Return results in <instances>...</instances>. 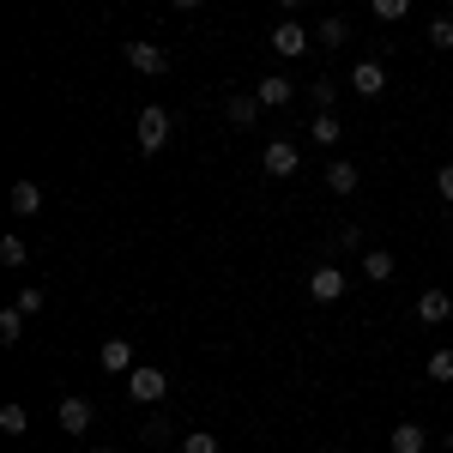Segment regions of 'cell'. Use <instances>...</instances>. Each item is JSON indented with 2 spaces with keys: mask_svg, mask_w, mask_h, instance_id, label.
<instances>
[{
  "mask_svg": "<svg viewBox=\"0 0 453 453\" xmlns=\"http://www.w3.org/2000/svg\"><path fill=\"white\" fill-rule=\"evenodd\" d=\"M91 453H115V448H91Z\"/></svg>",
  "mask_w": 453,
  "mask_h": 453,
  "instance_id": "cell-32",
  "label": "cell"
},
{
  "mask_svg": "<svg viewBox=\"0 0 453 453\" xmlns=\"http://www.w3.org/2000/svg\"><path fill=\"white\" fill-rule=\"evenodd\" d=\"M350 91L375 104V97L387 91V73H381V61H357V67H350Z\"/></svg>",
  "mask_w": 453,
  "mask_h": 453,
  "instance_id": "cell-8",
  "label": "cell"
},
{
  "mask_svg": "<svg viewBox=\"0 0 453 453\" xmlns=\"http://www.w3.org/2000/svg\"><path fill=\"white\" fill-rule=\"evenodd\" d=\"M314 36H320L326 49H339V42L350 36V25H345V19H320V31H314Z\"/></svg>",
  "mask_w": 453,
  "mask_h": 453,
  "instance_id": "cell-24",
  "label": "cell"
},
{
  "mask_svg": "<svg viewBox=\"0 0 453 453\" xmlns=\"http://www.w3.org/2000/svg\"><path fill=\"white\" fill-rule=\"evenodd\" d=\"M369 6H375V19H387V25H399L411 12V0H369Z\"/></svg>",
  "mask_w": 453,
  "mask_h": 453,
  "instance_id": "cell-25",
  "label": "cell"
},
{
  "mask_svg": "<svg viewBox=\"0 0 453 453\" xmlns=\"http://www.w3.org/2000/svg\"><path fill=\"white\" fill-rule=\"evenodd\" d=\"M423 375H429V381H441V387H448V381H453V350H435V357L423 363Z\"/></svg>",
  "mask_w": 453,
  "mask_h": 453,
  "instance_id": "cell-22",
  "label": "cell"
},
{
  "mask_svg": "<svg viewBox=\"0 0 453 453\" xmlns=\"http://www.w3.org/2000/svg\"><path fill=\"white\" fill-rule=\"evenodd\" d=\"M170 109H140V121H134V140H140V151H164V145H170Z\"/></svg>",
  "mask_w": 453,
  "mask_h": 453,
  "instance_id": "cell-1",
  "label": "cell"
},
{
  "mask_svg": "<svg viewBox=\"0 0 453 453\" xmlns=\"http://www.w3.org/2000/svg\"><path fill=\"white\" fill-rule=\"evenodd\" d=\"M296 164H303V151H296L290 140H273L266 151H260V170L273 175V181H284V175H296Z\"/></svg>",
  "mask_w": 453,
  "mask_h": 453,
  "instance_id": "cell-6",
  "label": "cell"
},
{
  "mask_svg": "<svg viewBox=\"0 0 453 453\" xmlns=\"http://www.w3.org/2000/svg\"><path fill=\"white\" fill-rule=\"evenodd\" d=\"M326 453H333V448H326Z\"/></svg>",
  "mask_w": 453,
  "mask_h": 453,
  "instance_id": "cell-33",
  "label": "cell"
},
{
  "mask_svg": "<svg viewBox=\"0 0 453 453\" xmlns=\"http://www.w3.org/2000/svg\"><path fill=\"white\" fill-rule=\"evenodd\" d=\"M170 6H175V12H188V6H200V0H170Z\"/></svg>",
  "mask_w": 453,
  "mask_h": 453,
  "instance_id": "cell-29",
  "label": "cell"
},
{
  "mask_svg": "<svg viewBox=\"0 0 453 453\" xmlns=\"http://www.w3.org/2000/svg\"><path fill=\"white\" fill-rule=\"evenodd\" d=\"M127 393H134V405H157V399L170 393V375H164V369H134V375H127Z\"/></svg>",
  "mask_w": 453,
  "mask_h": 453,
  "instance_id": "cell-4",
  "label": "cell"
},
{
  "mask_svg": "<svg viewBox=\"0 0 453 453\" xmlns=\"http://www.w3.org/2000/svg\"><path fill=\"white\" fill-rule=\"evenodd\" d=\"M448 314H453V296H448V290H423V296H418V320H423V326H441Z\"/></svg>",
  "mask_w": 453,
  "mask_h": 453,
  "instance_id": "cell-11",
  "label": "cell"
},
{
  "mask_svg": "<svg viewBox=\"0 0 453 453\" xmlns=\"http://www.w3.org/2000/svg\"><path fill=\"white\" fill-rule=\"evenodd\" d=\"M254 97H260V109H284L290 97H296V85H290L284 73H273V79H260V85H254Z\"/></svg>",
  "mask_w": 453,
  "mask_h": 453,
  "instance_id": "cell-9",
  "label": "cell"
},
{
  "mask_svg": "<svg viewBox=\"0 0 453 453\" xmlns=\"http://www.w3.org/2000/svg\"><path fill=\"white\" fill-rule=\"evenodd\" d=\"M97 363H104L109 375H134V345H127V339H104Z\"/></svg>",
  "mask_w": 453,
  "mask_h": 453,
  "instance_id": "cell-10",
  "label": "cell"
},
{
  "mask_svg": "<svg viewBox=\"0 0 453 453\" xmlns=\"http://www.w3.org/2000/svg\"><path fill=\"white\" fill-rule=\"evenodd\" d=\"M121 55H127V67L145 73V79H164V73H170V49H157V42H140V36H134Z\"/></svg>",
  "mask_w": 453,
  "mask_h": 453,
  "instance_id": "cell-2",
  "label": "cell"
},
{
  "mask_svg": "<svg viewBox=\"0 0 453 453\" xmlns=\"http://www.w3.org/2000/svg\"><path fill=\"white\" fill-rule=\"evenodd\" d=\"M429 42H435V49H453V19H448V12L429 19Z\"/></svg>",
  "mask_w": 453,
  "mask_h": 453,
  "instance_id": "cell-26",
  "label": "cell"
},
{
  "mask_svg": "<svg viewBox=\"0 0 453 453\" xmlns=\"http://www.w3.org/2000/svg\"><path fill=\"white\" fill-rule=\"evenodd\" d=\"M357 181H363L357 164H326V188H333V194H357Z\"/></svg>",
  "mask_w": 453,
  "mask_h": 453,
  "instance_id": "cell-17",
  "label": "cell"
},
{
  "mask_svg": "<svg viewBox=\"0 0 453 453\" xmlns=\"http://www.w3.org/2000/svg\"><path fill=\"white\" fill-rule=\"evenodd\" d=\"M266 42H273V49H279L284 61H296V55H309V42H314V36L303 31V25H296V19H279V25H273V36H266Z\"/></svg>",
  "mask_w": 453,
  "mask_h": 453,
  "instance_id": "cell-3",
  "label": "cell"
},
{
  "mask_svg": "<svg viewBox=\"0 0 453 453\" xmlns=\"http://www.w3.org/2000/svg\"><path fill=\"white\" fill-rule=\"evenodd\" d=\"M0 339H6V345H19V339H25V309H19V303H12V309H0Z\"/></svg>",
  "mask_w": 453,
  "mask_h": 453,
  "instance_id": "cell-20",
  "label": "cell"
},
{
  "mask_svg": "<svg viewBox=\"0 0 453 453\" xmlns=\"http://www.w3.org/2000/svg\"><path fill=\"white\" fill-rule=\"evenodd\" d=\"M19 309H25V314H42V284H25V290H19Z\"/></svg>",
  "mask_w": 453,
  "mask_h": 453,
  "instance_id": "cell-27",
  "label": "cell"
},
{
  "mask_svg": "<svg viewBox=\"0 0 453 453\" xmlns=\"http://www.w3.org/2000/svg\"><path fill=\"white\" fill-rule=\"evenodd\" d=\"M309 296H314V303H339V296H345V273H339L333 260L314 266V273H309Z\"/></svg>",
  "mask_w": 453,
  "mask_h": 453,
  "instance_id": "cell-7",
  "label": "cell"
},
{
  "mask_svg": "<svg viewBox=\"0 0 453 453\" xmlns=\"http://www.w3.org/2000/svg\"><path fill=\"white\" fill-rule=\"evenodd\" d=\"M309 104H314V115H333V104H339V85H333V79H314V85H309Z\"/></svg>",
  "mask_w": 453,
  "mask_h": 453,
  "instance_id": "cell-18",
  "label": "cell"
},
{
  "mask_svg": "<svg viewBox=\"0 0 453 453\" xmlns=\"http://www.w3.org/2000/svg\"><path fill=\"white\" fill-rule=\"evenodd\" d=\"M12 211H19V218H36V211H42V188H36V181H12Z\"/></svg>",
  "mask_w": 453,
  "mask_h": 453,
  "instance_id": "cell-15",
  "label": "cell"
},
{
  "mask_svg": "<svg viewBox=\"0 0 453 453\" xmlns=\"http://www.w3.org/2000/svg\"><path fill=\"white\" fill-rule=\"evenodd\" d=\"M279 6H284V12H290V6H303V0H279Z\"/></svg>",
  "mask_w": 453,
  "mask_h": 453,
  "instance_id": "cell-30",
  "label": "cell"
},
{
  "mask_svg": "<svg viewBox=\"0 0 453 453\" xmlns=\"http://www.w3.org/2000/svg\"><path fill=\"white\" fill-rule=\"evenodd\" d=\"M181 453H218V435L211 429H188L181 435Z\"/></svg>",
  "mask_w": 453,
  "mask_h": 453,
  "instance_id": "cell-23",
  "label": "cell"
},
{
  "mask_svg": "<svg viewBox=\"0 0 453 453\" xmlns=\"http://www.w3.org/2000/svg\"><path fill=\"white\" fill-rule=\"evenodd\" d=\"M393 273H399V260H393L387 248H369V254H363V279L387 284V279H393Z\"/></svg>",
  "mask_w": 453,
  "mask_h": 453,
  "instance_id": "cell-14",
  "label": "cell"
},
{
  "mask_svg": "<svg viewBox=\"0 0 453 453\" xmlns=\"http://www.w3.org/2000/svg\"><path fill=\"white\" fill-rule=\"evenodd\" d=\"M448 453H453V429H448Z\"/></svg>",
  "mask_w": 453,
  "mask_h": 453,
  "instance_id": "cell-31",
  "label": "cell"
},
{
  "mask_svg": "<svg viewBox=\"0 0 453 453\" xmlns=\"http://www.w3.org/2000/svg\"><path fill=\"white\" fill-rule=\"evenodd\" d=\"M55 423H61L67 435H85V429L97 423V411H91V399H79V393H67V399L55 405Z\"/></svg>",
  "mask_w": 453,
  "mask_h": 453,
  "instance_id": "cell-5",
  "label": "cell"
},
{
  "mask_svg": "<svg viewBox=\"0 0 453 453\" xmlns=\"http://www.w3.org/2000/svg\"><path fill=\"white\" fill-rule=\"evenodd\" d=\"M393 453H423L429 448V435H423V423H393V441H387Z\"/></svg>",
  "mask_w": 453,
  "mask_h": 453,
  "instance_id": "cell-13",
  "label": "cell"
},
{
  "mask_svg": "<svg viewBox=\"0 0 453 453\" xmlns=\"http://www.w3.org/2000/svg\"><path fill=\"white\" fill-rule=\"evenodd\" d=\"M309 140H314V145H339V140H345L339 115H314V121H309Z\"/></svg>",
  "mask_w": 453,
  "mask_h": 453,
  "instance_id": "cell-16",
  "label": "cell"
},
{
  "mask_svg": "<svg viewBox=\"0 0 453 453\" xmlns=\"http://www.w3.org/2000/svg\"><path fill=\"white\" fill-rule=\"evenodd\" d=\"M0 429H6V435H25V429H31V418H25V405H19V399H6V405H0Z\"/></svg>",
  "mask_w": 453,
  "mask_h": 453,
  "instance_id": "cell-21",
  "label": "cell"
},
{
  "mask_svg": "<svg viewBox=\"0 0 453 453\" xmlns=\"http://www.w3.org/2000/svg\"><path fill=\"white\" fill-rule=\"evenodd\" d=\"M25 260H31V248H25V236H0V266H12V273H19Z\"/></svg>",
  "mask_w": 453,
  "mask_h": 453,
  "instance_id": "cell-19",
  "label": "cell"
},
{
  "mask_svg": "<svg viewBox=\"0 0 453 453\" xmlns=\"http://www.w3.org/2000/svg\"><path fill=\"white\" fill-rule=\"evenodd\" d=\"M224 115H230V127H254V121H260V97H254V91H236V97L224 104Z\"/></svg>",
  "mask_w": 453,
  "mask_h": 453,
  "instance_id": "cell-12",
  "label": "cell"
},
{
  "mask_svg": "<svg viewBox=\"0 0 453 453\" xmlns=\"http://www.w3.org/2000/svg\"><path fill=\"white\" fill-rule=\"evenodd\" d=\"M435 188H441V200H448V206H453V164H448V170H441V175H435Z\"/></svg>",
  "mask_w": 453,
  "mask_h": 453,
  "instance_id": "cell-28",
  "label": "cell"
}]
</instances>
